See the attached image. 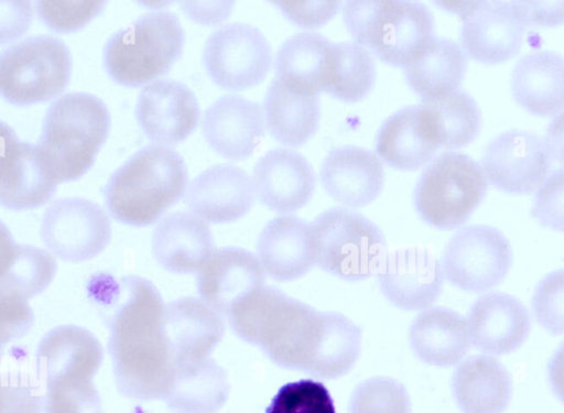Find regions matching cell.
<instances>
[{"instance_id": "7dc6e473", "label": "cell", "mask_w": 564, "mask_h": 413, "mask_svg": "<svg viewBox=\"0 0 564 413\" xmlns=\"http://www.w3.org/2000/svg\"><path fill=\"white\" fill-rule=\"evenodd\" d=\"M33 21V8L26 0L0 1V44L22 36Z\"/></svg>"}, {"instance_id": "5bb4252c", "label": "cell", "mask_w": 564, "mask_h": 413, "mask_svg": "<svg viewBox=\"0 0 564 413\" xmlns=\"http://www.w3.org/2000/svg\"><path fill=\"white\" fill-rule=\"evenodd\" d=\"M552 159L544 141L523 130L500 133L486 148L481 170L488 183L509 194H529L544 182Z\"/></svg>"}, {"instance_id": "d6a6232c", "label": "cell", "mask_w": 564, "mask_h": 413, "mask_svg": "<svg viewBox=\"0 0 564 413\" xmlns=\"http://www.w3.org/2000/svg\"><path fill=\"white\" fill-rule=\"evenodd\" d=\"M466 72L467 56L463 48L455 41L438 36L403 67L409 86L423 102L459 89Z\"/></svg>"}, {"instance_id": "4fadbf2b", "label": "cell", "mask_w": 564, "mask_h": 413, "mask_svg": "<svg viewBox=\"0 0 564 413\" xmlns=\"http://www.w3.org/2000/svg\"><path fill=\"white\" fill-rule=\"evenodd\" d=\"M458 3L463 18L462 48L484 64H498L521 48L528 25L521 1L494 0Z\"/></svg>"}, {"instance_id": "e575fe53", "label": "cell", "mask_w": 564, "mask_h": 413, "mask_svg": "<svg viewBox=\"0 0 564 413\" xmlns=\"http://www.w3.org/2000/svg\"><path fill=\"white\" fill-rule=\"evenodd\" d=\"M229 393L226 371L207 358L177 367L163 400L180 413H217L227 402Z\"/></svg>"}, {"instance_id": "bcb514c9", "label": "cell", "mask_w": 564, "mask_h": 413, "mask_svg": "<svg viewBox=\"0 0 564 413\" xmlns=\"http://www.w3.org/2000/svg\"><path fill=\"white\" fill-rule=\"evenodd\" d=\"M282 13L301 28L314 29L332 20L340 9V1H278Z\"/></svg>"}, {"instance_id": "cb8c5ba5", "label": "cell", "mask_w": 564, "mask_h": 413, "mask_svg": "<svg viewBox=\"0 0 564 413\" xmlns=\"http://www.w3.org/2000/svg\"><path fill=\"white\" fill-rule=\"evenodd\" d=\"M163 325L176 368L209 358L225 333L220 315L196 297L164 304Z\"/></svg>"}, {"instance_id": "52a82bcc", "label": "cell", "mask_w": 564, "mask_h": 413, "mask_svg": "<svg viewBox=\"0 0 564 413\" xmlns=\"http://www.w3.org/2000/svg\"><path fill=\"white\" fill-rule=\"evenodd\" d=\"M310 226L315 264L341 280L357 282L370 278L388 254L381 229L350 208L326 209Z\"/></svg>"}, {"instance_id": "7a4b0ae2", "label": "cell", "mask_w": 564, "mask_h": 413, "mask_svg": "<svg viewBox=\"0 0 564 413\" xmlns=\"http://www.w3.org/2000/svg\"><path fill=\"white\" fill-rule=\"evenodd\" d=\"M109 283L99 291L110 296L108 350L117 389L137 401L163 400L176 367L163 325L162 297L142 278Z\"/></svg>"}, {"instance_id": "484cf974", "label": "cell", "mask_w": 564, "mask_h": 413, "mask_svg": "<svg viewBox=\"0 0 564 413\" xmlns=\"http://www.w3.org/2000/svg\"><path fill=\"white\" fill-rule=\"evenodd\" d=\"M215 242L206 221L191 211H175L156 224L151 251L156 263L170 273H196L214 252Z\"/></svg>"}, {"instance_id": "ac0fdd59", "label": "cell", "mask_w": 564, "mask_h": 413, "mask_svg": "<svg viewBox=\"0 0 564 413\" xmlns=\"http://www.w3.org/2000/svg\"><path fill=\"white\" fill-rule=\"evenodd\" d=\"M256 197L270 210L292 215L304 207L315 191V173L300 152L279 148L265 152L254 164Z\"/></svg>"}, {"instance_id": "f546056e", "label": "cell", "mask_w": 564, "mask_h": 413, "mask_svg": "<svg viewBox=\"0 0 564 413\" xmlns=\"http://www.w3.org/2000/svg\"><path fill=\"white\" fill-rule=\"evenodd\" d=\"M452 390L464 413H503L512 398V378L495 356L475 355L455 369Z\"/></svg>"}, {"instance_id": "8fae6325", "label": "cell", "mask_w": 564, "mask_h": 413, "mask_svg": "<svg viewBox=\"0 0 564 413\" xmlns=\"http://www.w3.org/2000/svg\"><path fill=\"white\" fill-rule=\"evenodd\" d=\"M203 63L210 79L220 88L246 90L267 77L272 50L258 28L235 22L218 28L208 36Z\"/></svg>"}, {"instance_id": "83f0119b", "label": "cell", "mask_w": 564, "mask_h": 413, "mask_svg": "<svg viewBox=\"0 0 564 413\" xmlns=\"http://www.w3.org/2000/svg\"><path fill=\"white\" fill-rule=\"evenodd\" d=\"M335 43L327 37L303 32L288 37L274 58L275 79L303 96L325 91L332 76Z\"/></svg>"}, {"instance_id": "7bdbcfd3", "label": "cell", "mask_w": 564, "mask_h": 413, "mask_svg": "<svg viewBox=\"0 0 564 413\" xmlns=\"http://www.w3.org/2000/svg\"><path fill=\"white\" fill-rule=\"evenodd\" d=\"M99 1H40L37 13L48 28L70 32L83 28L102 9Z\"/></svg>"}, {"instance_id": "4dcf8cb0", "label": "cell", "mask_w": 564, "mask_h": 413, "mask_svg": "<svg viewBox=\"0 0 564 413\" xmlns=\"http://www.w3.org/2000/svg\"><path fill=\"white\" fill-rule=\"evenodd\" d=\"M514 100L536 116L561 113L564 105V61L553 51L522 56L511 75Z\"/></svg>"}, {"instance_id": "f35d334b", "label": "cell", "mask_w": 564, "mask_h": 413, "mask_svg": "<svg viewBox=\"0 0 564 413\" xmlns=\"http://www.w3.org/2000/svg\"><path fill=\"white\" fill-rule=\"evenodd\" d=\"M348 413H411V400L399 380L376 376L355 387Z\"/></svg>"}, {"instance_id": "9a60e30c", "label": "cell", "mask_w": 564, "mask_h": 413, "mask_svg": "<svg viewBox=\"0 0 564 413\" xmlns=\"http://www.w3.org/2000/svg\"><path fill=\"white\" fill-rule=\"evenodd\" d=\"M135 118L148 139L171 148L186 140L196 129L200 118L199 104L185 84L156 79L141 89Z\"/></svg>"}, {"instance_id": "f6af8a7d", "label": "cell", "mask_w": 564, "mask_h": 413, "mask_svg": "<svg viewBox=\"0 0 564 413\" xmlns=\"http://www.w3.org/2000/svg\"><path fill=\"white\" fill-rule=\"evenodd\" d=\"M33 324L28 301L0 289V348L24 337Z\"/></svg>"}, {"instance_id": "ab89813d", "label": "cell", "mask_w": 564, "mask_h": 413, "mask_svg": "<svg viewBox=\"0 0 564 413\" xmlns=\"http://www.w3.org/2000/svg\"><path fill=\"white\" fill-rule=\"evenodd\" d=\"M265 413H336L327 388L318 381L302 379L282 385Z\"/></svg>"}, {"instance_id": "74e56055", "label": "cell", "mask_w": 564, "mask_h": 413, "mask_svg": "<svg viewBox=\"0 0 564 413\" xmlns=\"http://www.w3.org/2000/svg\"><path fill=\"white\" fill-rule=\"evenodd\" d=\"M56 271V261L47 251L18 244L14 258L0 276V289L28 301L46 290Z\"/></svg>"}, {"instance_id": "603a6c76", "label": "cell", "mask_w": 564, "mask_h": 413, "mask_svg": "<svg viewBox=\"0 0 564 413\" xmlns=\"http://www.w3.org/2000/svg\"><path fill=\"white\" fill-rule=\"evenodd\" d=\"M104 360V349L89 330L62 325L47 332L35 352V368L47 383L93 380Z\"/></svg>"}, {"instance_id": "836d02e7", "label": "cell", "mask_w": 564, "mask_h": 413, "mask_svg": "<svg viewBox=\"0 0 564 413\" xmlns=\"http://www.w3.org/2000/svg\"><path fill=\"white\" fill-rule=\"evenodd\" d=\"M261 108L265 128L285 146L296 148L306 143L318 129L319 97L295 94L275 78L265 93Z\"/></svg>"}, {"instance_id": "f1b7e54d", "label": "cell", "mask_w": 564, "mask_h": 413, "mask_svg": "<svg viewBox=\"0 0 564 413\" xmlns=\"http://www.w3.org/2000/svg\"><path fill=\"white\" fill-rule=\"evenodd\" d=\"M409 341L421 361L435 367L460 362L471 346L466 317L443 306L421 311L410 326Z\"/></svg>"}, {"instance_id": "7402d4cb", "label": "cell", "mask_w": 564, "mask_h": 413, "mask_svg": "<svg viewBox=\"0 0 564 413\" xmlns=\"http://www.w3.org/2000/svg\"><path fill=\"white\" fill-rule=\"evenodd\" d=\"M466 320L471 346L495 357L519 349L531 330V317L525 305L505 292H488L479 296Z\"/></svg>"}, {"instance_id": "60d3db41", "label": "cell", "mask_w": 564, "mask_h": 413, "mask_svg": "<svg viewBox=\"0 0 564 413\" xmlns=\"http://www.w3.org/2000/svg\"><path fill=\"white\" fill-rule=\"evenodd\" d=\"M45 387L43 413H101L100 396L93 380L54 382Z\"/></svg>"}, {"instance_id": "b9f144b4", "label": "cell", "mask_w": 564, "mask_h": 413, "mask_svg": "<svg viewBox=\"0 0 564 413\" xmlns=\"http://www.w3.org/2000/svg\"><path fill=\"white\" fill-rule=\"evenodd\" d=\"M532 309L538 323L547 332L561 335L564 330V272L546 274L535 286Z\"/></svg>"}, {"instance_id": "f907efd6", "label": "cell", "mask_w": 564, "mask_h": 413, "mask_svg": "<svg viewBox=\"0 0 564 413\" xmlns=\"http://www.w3.org/2000/svg\"><path fill=\"white\" fill-rule=\"evenodd\" d=\"M544 143L552 160H563V120L562 112L550 126Z\"/></svg>"}, {"instance_id": "277c9868", "label": "cell", "mask_w": 564, "mask_h": 413, "mask_svg": "<svg viewBox=\"0 0 564 413\" xmlns=\"http://www.w3.org/2000/svg\"><path fill=\"white\" fill-rule=\"evenodd\" d=\"M110 130L105 102L87 93H69L47 109L36 143L59 182L82 177L95 163Z\"/></svg>"}, {"instance_id": "2e32d148", "label": "cell", "mask_w": 564, "mask_h": 413, "mask_svg": "<svg viewBox=\"0 0 564 413\" xmlns=\"http://www.w3.org/2000/svg\"><path fill=\"white\" fill-rule=\"evenodd\" d=\"M376 155L400 171L426 164L441 148V130L433 108L422 102L399 109L379 128Z\"/></svg>"}, {"instance_id": "681fc988", "label": "cell", "mask_w": 564, "mask_h": 413, "mask_svg": "<svg viewBox=\"0 0 564 413\" xmlns=\"http://www.w3.org/2000/svg\"><path fill=\"white\" fill-rule=\"evenodd\" d=\"M185 10L188 13V15H191L196 21L204 23H208L209 20H213L215 22L212 14L217 21L226 18V15L229 13L228 9H230V7L226 8V4H228V2H225L219 8H207L204 6V3L200 2H185Z\"/></svg>"}, {"instance_id": "9c48e42d", "label": "cell", "mask_w": 564, "mask_h": 413, "mask_svg": "<svg viewBox=\"0 0 564 413\" xmlns=\"http://www.w3.org/2000/svg\"><path fill=\"white\" fill-rule=\"evenodd\" d=\"M72 55L51 35H36L0 53V96L17 106L50 100L68 85Z\"/></svg>"}, {"instance_id": "5b68a950", "label": "cell", "mask_w": 564, "mask_h": 413, "mask_svg": "<svg viewBox=\"0 0 564 413\" xmlns=\"http://www.w3.org/2000/svg\"><path fill=\"white\" fill-rule=\"evenodd\" d=\"M343 19L356 43L383 63L402 68L419 57L435 37L433 14L414 1H348Z\"/></svg>"}, {"instance_id": "ee69618b", "label": "cell", "mask_w": 564, "mask_h": 413, "mask_svg": "<svg viewBox=\"0 0 564 413\" xmlns=\"http://www.w3.org/2000/svg\"><path fill=\"white\" fill-rule=\"evenodd\" d=\"M532 215L545 227L563 231L564 228V173L560 167L549 174L538 187Z\"/></svg>"}, {"instance_id": "816d5d0a", "label": "cell", "mask_w": 564, "mask_h": 413, "mask_svg": "<svg viewBox=\"0 0 564 413\" xmlns=\"http://www.w3.org/2000/svg\"><path fill=\"white\" fill-rule=\"evenodd\" d=\"M17 248L18 243L14 241L9 228L0 220V276L10 265Z\"/></svg>"}, {"instance_id": "4316f807", "label": "cell", "mask_w": 564, "mask_h": 413, "mask_svg": "<svg viewBox=\"0 0 564 413\" xmlns=\"http://www.w3.org/2000/svg\"><path fill=\"white\" fill-rule=\"evenodd\" d=\"M257 258L271 279L291 282L315 265L310 224L294 215L270 220L257 241Z\"/></svg>"}, {"instance_id": "f5cc1de1", "label": "cell", "mask_w": 564, "mask_h": 413, "mask_svg": "<svg viewBox=\"0 0 564 413\" xmlns=\"http://www.w3.org/2000/svg\"><path fill=\"white\" fill-rule=\"evenodd\" d=\"M14 130L0 120V170L3 167L19 143Z\"/></svg>"}, {"instance_id": "1f68e13d", "label": "cell", "mask_w": 564, "mask_h": 413, "mask_svg": "<svg viewBox=\"0 0 564 413\" xmlns=\"http://www.w3.org/2000/svg\"><path fill=\"white\" fill-rule=\"evenodd\" d=\"M57 185L36 144L20 141L0 170V205L11 210L36 208L52 198Z\"/></svg>"}, {"instance_id": "d4e9b609", "label": "cell", "mask_w": 564, "mask_h": 413, "mask_svg": "<svg viewBox=\"0 0 564 413\" xmlns=\"http://www.w3.org/2000/svg\"><path fill=\"white\" fill-rule=\"evenodd\" d=\"M319 178L325 192L348 207L371 204L381 193L384 171L371 151L343 145L333 149L323 160Z\"/></svg>"}, {"instance_id": "8d00e7d4", "label": "cell", "mask_w": 564, "mask_h": 413, "mask_svg": "<svg viewBox=\"0 0 564 413\" xmlns=\"http://www.w3.org/2000/svg\"><path fill=\"white\" fill-rule=\"evenodd\" d=\"M429 104L436 113L441 130V148L458 149L473 142L481 128V112L476 100L457 89Z\"/></svg>"}, {"instance_id": "ba28073f", "label": "cell", "mask_w": 564, "mask_h": 413, "mask_svg": "<svg viewBox=\"0 0 564 413\" xmlns=\"http://www.w3.org/2000/svg\"><path fill=\"white\" fill-rule=\"evenodd\" d=\"M488 182L480 165L459 152H445L427 164L414 189L420 217L438 229L463 225L484 200Z\"/></svg>"}, {"instance_id": "e0dca14e", "label": "cell", "mask_w": 564, "mask_h": 413, "mask_svg": "<svg viewBox=\"0 0 564 413\" xmlns=\"http://www.w3.org/2000/svg\"><path fill=\"white\" fill-rule=\"evenodd\" d=\"M377 273L382 294L404 311L431 307L441 295L445 280L440 260L423 248L387 254Z\"/></svg>"}, {"instance_id": "3957f363", "label": "cell", "mask_w": 564, "mask_h": 413, "mask_svg": "<svg viewBox=\"0 0 564 413\" xmlns=\"http://www.w3.org/2000/svg\"><path fill=\"white\" fill-rule=\"evenodd\" d=\"M187 181V167L178 152L170 146L145 145L109 177L106 206L124 225L149 226L184 196Z\"/></svg>"}, {"instance_id": "d6986e66", "label": "cell", "mask_w": 564, "mask_h": 413, "mask_svg": "<svg viewBox=\"0 0 564 413\" xmlns=\"http://www.w3.org/2000/svg\"><path fill=\"white\" fill-rule=\"evenodd\" d=\"M256 199L252 178L232 164H216L195 176L184 193L191 213L204 221L226 224L242 218Z\"/></svg>"}, {"instance_id": "30bf717a", "label": "cell", "mask_w": 564, "mask_h": 413, "mask_svg": "<svg viewBox=\"0 0 564 413\" xmlns=\"http://www.w3.org/2000/svg\"><path fill=\"white\" fill-rule=\"evenodd\" d=\"M440 262L444 278L453 285L480 293L506 279L512 265V248L499 229L470 225L448 240Z\"/></svg>"}, {"instance_id": "d590c367", "label": "cell", "mask_w": 564, "mask_h": 413, "mask_svg": "<svg viewBox=\"0 0 564 413\" xmlns=\"http://www.w3.org/2000/svg\"><path fill=\"white\" fill-rule=\"evenodd\" d=\"M377 78L373 56L360 44L335 43L334 65L326 93L345 102H358L372 90Z\"/></svg>"}, {"instance_id": "ffe728a7", "label": "cell", "mask_w": 564, "mask_h": 413, "mask_svg": "<svg viewBox=\"0 0 564 413\" xmlns=\"http://www.w3.org/2000/svg\"><path fill=\"white\" fill-rule=\"evenodd\" d=\"M264 281L265 273L257 256L239 247L214 250L196 272L199 300L219 315H228L243 297L264 285Z\"/></svg>"}, {"instance_id": "8992f818", "label": "cell", "mask_w": 564, "mask_h": 413, "mask_svg": "<svg viewBox=\"0 0 564 413\" xmlns=\"http://www.w3.org/2000/svg\"><path fill=\"white\" fill-rule=\"evenodd\" d=\"M185 34L178 18L151 11L113 33L102 58L108 75L126 87H140L165 75L182 55Z\"/></svg>"}, {"instance_id": "44dd1931", "label": "cell", "mask_w": 564, "mask_h": 413, "mask_svg": "<svg viewBox=\"0 0 564 413\" xmlns=\"http://www.w3.org/2000/svg\"><path fill=\"white\" fill-rule=\"evenodd\" d=\"M202 130L209 146L223 157H250L264 137L261 106L239 95H225L204 111Z\"/></svg>"}, {"instance_id": "6da1fadb", "label": "cell", "mask_w": 564, "mask_h": 413, "mask_svg": "<svg viewBox=\"0 0 564 413\" xmlns=\"http://www.w3.org/2000/svg\"><path fill=\"white\" fill-rule=\"evenodd\" d=\"M232 330L260 347L278 366L321 379L343 377L359 351L355 323L321 312L282 291L262 285L228 314Z\"/></svg>"}, {"instance_id": "c3c4849f", "label": "cell", "mask_w": 564, "mask_h": 413, "mask_svg": "<svg viewBox=\"0 0 564 413\" xmlns=\"http://www.w3.org/2000/svg\"><path fill=\"white\" fill-rule=\"evenodd\" d=\"M528 25H554L563 21L564 2L560 1H521Z\"/></svg>"}, {"instance_id": "7c38bea8", "label": "cell", "mask_w": 564, "mask_h": 413, "mask_svg": "<svg viewBox=\"0 0 564 413\" xmlns=\"http://www.w3.org/2000/svg\"><path fill=\"white\" fill-rule=\"evenodd\" d=\"M46 248L67 262H84L97 257L111 239V224L96 203L66 197L52 203L41 222Z\"/></svg>"}]
</instances>
